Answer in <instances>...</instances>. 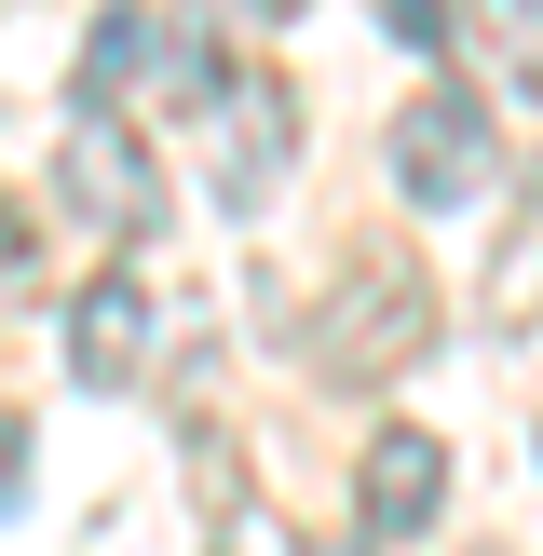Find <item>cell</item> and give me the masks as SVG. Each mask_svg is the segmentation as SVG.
<instances>
[{"mask_svg": "<svg viewBox=\"0 0 543 556\" xmlns=\"http://www.w3.org/2000/svg\"><path fill=\"white\" fill-rule=\"evenodd\" d=\"M299 353H313V380H340V394H380V380H407L434 353V271L394 258V244H367V258L326 286V313L299 326Z\"/></svg>", "mask_w": 543, "mask_h": 556, "instance_id": "6da1fadb", "label": "cell"}, {"mask_svg": "<svg viewBox=\"0 0 543 556\" xmlns=\"http://www.w3.org/2000/svg\"><path fill=\"white\" fill-rule=\"evenodd\" d=\"M380 163H394V190L421 217H462L503 190V136H489V96H462V81H434V96L394 109V136H380Z\"/></svg>", "mask_w": 543, "mask_h": 556, "instance_id": "7a4b0ae2", "label": "cell"}, {"mask_svg": "<svg viewBox=\"0 0 543 556\" xmlns=\"http://www.w3.org/2000/svg\"><path fill=\"white\" fill-rule=\"evenodd\" d=\"M54 204H68L81 231L136 244V231L163 217V163H150V136H136L123 109H68V150H54Z\"/></svg>", "mask_w": 543, "mask_h": 556, "instance_id": "3957f363", "label": "cell"}, {"mask_svg": "<svg viewBox=\"0 0 543 556\" xmlns=\"http://www.w3.org/2000/svg\"><path fill=\"white\" fill-rule=\"evenodd\" d=\"M204 123H217V217H272V190H286V163H299V96L272 68H244Z\"/></svg>", "mask_w": 543, "mask_h": 556, "instance_id": "277c9868", "label": "cell"}, {"mask_svg": "<svg viewBox=\"0 0 543 556\" xmlns=\"http://www.w3.org/2000/svg\"><path fill=\"white\" fill-rule=\"evenodd\" d=\"M353 516H367V543H421L449 516V448L421 421H380L367 462H353Z\"/></svg>", "mask_w": 543, "mask_h": 556, "instance_id": "5b68a950", "label": "cell"}, {"mask_svg": "<svg viewBox=\"0 0 543 556\" xmlns=\"http://www.w3.org/2000/svg\"><path fill=\"white\" fill-rule=\"evenodd\" d=\"M136 367H150V286L136 271H96L68 299V380L81 394H136Z\"/></svg>", "mask_w": 543, "mask_h": 556, "instance_id": "8992f818", "label": "cell"}, {"mask_svg": "<svg viewBox=\"0 0 543 556\" xmlns=\"http://www.w3.org/2000/svg\"><path fill=\"white\" fill-rule=\"evenodd\" d=\"M231 41H217V14H204V0H150V96L163 109H217V96H231Z\"/></svg>", "mask_w": 543, "mask_h": 556, "instance_id": "52a82bcc", "label": "cell"}, {"mask_svg": "<svg viewBox=\"0 0 543 556\" xmlns=\"http://www.w3.org/2000/svg\"><path fill=\"white\" fill-rule=\"evenodd\" d=\"M489 326H503V340H530V326H543V190L516 204V231L489 244Z\"/></svg>", "mask_w": 543, "mask_h": 556, "instance_id": "ba28073f", "label": "cell"}, {"mask_svg": "<svg viewBox=\"0 0 543 556\" xmlns=\"http://www.w3.org/2000/svg\"><path fill=\"white\" fill-rule=\"evenodd\" d=\"M136 81H150V0H109L81 41V109H123Z\"/></svg>", "mask_w": 543, "mask_h": 556, "instance_id": "9c48e42d", "label": "cell"}, {"mask_svg": "<svg viewBox=\"0 0 543 556\" xmlns=\"http://www.w3.org/2000/svg\"><path fill=\"white\" fill-rule=\"evenodd\" d=\"M462 41L503 68V96H543V0H462Z\"/></svg>", "mask_w": 543, "mask_h": 556, "instance_id": "30bf717a", "label": "cell"}, {"mask_svg": "<svg viewBox=\"0 0 543 556\" xmlns=\"http://www.w3.org/2000/svg\"><path fill=\"white\" fill-rule=\"evenodd\" d=\"M41 286V217H27V190L0 177V299H27Z\"/></svg>", "mask_w": 543, "mask_h": 556, "instance_id": "8fae6325", "label": "cell"}, {"mask_svg": "<svg viewBox=\"0 0 543 556\" xmlns=\"http://www.w3.org/2000/svg\"><path fill=\"white\" fill-rule=\"evenodd\" d=\"M380 27H394L407 54H449L462 41V0H380Z\"/></svg>", "mask_w": 543, "mask_h": 556, "instance_id": "7c38bea8", "label": "cell"}, {"mask_svg": "<svg viewBox=\"0 0 543 556\" xmlns=\"http://www.w3.org/2000/svg\"><path fill=\"white\" fill-rule=\"evenodd\" d=\"M27 448H41V434H27V407H0V516L27 503Z\"/></svg>", "mask_w": 543, "mask_h": 556, "instance_id": "4fadbf2b", "label": "cell"}, {"mask_svg": "<svg viewBox=\"0 0 543 556\" xmlns=\"http://www.w3.org/2000/svg\"><path fill=\"white\" fill-rule=\"evenodd\" d=\"M244 14H272V27H286V14H313V0H244Z\"/></svg>", "mask_w": 543, "mask_h": 556, "instance_id": "5bb4252c", "label": "cell"}, {"mask_svg": "<svg viewBox=\"0 0 543 556\" xmlns=\"http://www.w3.org/2000/svg\"><path fill=\"white\" fill-rule=\"evenodd\" d=\"M340 556H367V543H340Z\"/></svg>", "mask_w": 543, "mask_h": 556, "instance_id": "9a60e30c", "label": "cell"}]
</instances>
